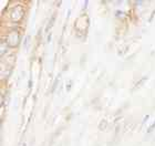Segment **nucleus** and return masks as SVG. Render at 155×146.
Wrapping results in <instances>:
<instances>
[{"label": "nucleus", "instance_id": "1", "mask_svg": "<svg viewBox=\"0 0 155 146\" xmlns=\"http://www.w3.org/2000/svg\"><path fill=\"white\" fill-rule=\"evenodd\" d=\"M154 126H155V122H154V123L152 124V126L150 127V128H149V130H147V131H149V132H151V131H152L153 128H154Z\"/></svg>", "mask_w": 155, "mask_h": 146}]
</instances>
